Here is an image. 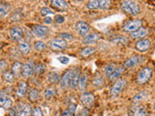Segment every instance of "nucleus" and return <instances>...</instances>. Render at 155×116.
<instances>
[{"label": "nucleus", "mask_w": 155, "mask_h": 116, "mask_svg": "<svg viewBox=\"0 0 155 116\" xmlns=\"http://www.w3.org/2000/svg\"><path fill=\"white\" fill-rule=\"evenodd\" d=\"M120 8L123 12L132 14V16H137V14L140 13V8L139 4L135 1H130V0H126V1L121 2Z\"/></svg>", "instance_id": "1"}, {"label": "nucleus", "mask_w": 155, "mask_h": 116, "mask_svg": "<svg viewBox=\"0 0 155 116\" xmlns=\"http://www.w3.org/2000/svg\"><path fill=\"white\" fill-rule=\"evenodd\" d=\"M152 76V70L149 67H144L138 72L137 75V83L140 85L145 84L147 82L151 79Z\"/></svg>", "instance_id": "2"}, {"label": "nucleus", "mask_w": 155, "mask_h": 116, "mask_svg": "<svg viewBox=\"0 0 155 116\" xmlns=\"http://www.w3.org/2000/svg\"><path fill=\"white\" fill-rule=\"evenodd\" d=\"M126 85H127V81H126V79H117L110 88V96L111 97H117L121 92L123 91V89L126 87Z\"/></svg>", "instance_id": "3"}, {"label": "nucleus", "mask_w": 155, "mask_h": 116, "mask_svg": "<svg viewBox=\"0 0 155 116\" xmlns=\"http://www.w3.org/2000/svg\"><path fill=\"white\" fill-rule=\"evenodd\" d=\"M80 101L81 105H84L86 108H90L94 105L95 97L91 92H84L80 97Z\"/></svg>", "instance_id": "4"}, {"label": "nucleus", "mask_w": 155, "mask_h": 116, "mask_svg": "<svg viewBox=\"0 0 155 116\" xmlns=\"http://www.w3.org/2000/svg\"><path fill=\"white\" fill-rule=\"evenodd\" d=\"M142 25H143L142 19H135V21H128L127 23H125L122 29L125 32L133 33L139 30V29L142 27Z\"/></svg>", "instance_id": "5"}, {"label": "nucleus", "mask_w": 155, "mask_h": 116, "mask_svg": "<svg viewBox=\"0 0 155 116\" xmlns=\"http://www.w3.org/2000/svg\"><path fill=\"white\" fill-rule=\"evenodd\" d=\"M75 72H76V69H69L63 74V76L61 77V82H60L62 89H66L70 86L71 80L73 79V76H74Z\"/></svg>", "instance_id": "6"}, {"label": "nucleus", "mask_w": 155, "mask_h": 116, "mask_svg": "<svg viewBox=\"0 0 155 116\" xmlns=\"http://www.w3.org/2000/svg\"><path fill=\"white\" fill-rule=\"evenodd\" d=\"M34 72H35V65L32 60H29L22 64V70H21V76L24 79L30 77Z\"/></svg>", "instance_id": "7"}, {"label": "nucleus", "mask_w": 155, "mask_h": 116, "mask_svg": "<svg viewBox=\"0 0 155 116\" xmlns=\"http://www.w3.org/2000/svg\"><path fill=\"white\" fill-rule=\"evenodd\" d=\"M143 61H144V57L143 56H142V55H134L132 57L128 58V59L124 62L123 67L125 68V69H131V68H133L135 66L142 64Z\"/></svg>", "instance_id": "8"}, {"label": "nucleus", "mask_w": 155, "mask_h": 116, "mask_svg": "<svg viewBox=\"0 0 155 116\" xmlns=\"http://www.w3.org/2000/svg\"><path fill=\"white\" fill-rule=\"evenodd\" d=\"M16 110L18 116H29L32 112L31 105L26 103H18L16 106Z\"/></svg>", "instance_id": "9"}, {"label": "nucleus", "mask_w": 155, "mask_h": 116, "mask_svg": "<svg viewBox=\"0 0 155 116\" xmlns=\"http://www.w3.org/2000/svg\"><path fill=\"white\" fill-rule=\"evenodd\" d=\"M75 28H76L77 32L79 33L81 36L84 37V38L85 36L88 35V33L90 31V25L87 22H85V21H79V22H77L76 25H75Z\"/></svg>", "instance_id": "10"}, {"label": "nucleus", "mask_w": 155, "mask_h": 116, "mask_svg": "<svg viewBox=\"0 0 155 116\" xmlns=\"http://www.w3.org/2000/svg\"><path fill=\"white\" fill-rule=\"evenodd\" d=\"M0 105L5 109H11L13 105V101L10 98L8 93L5 91H1L0 93Z\"/></svg>", "instance_id": "11"}, {"label": "nucleus", "mask_w": 155, "mask_h": 116, "mask_svg": "<svg viewBox=\"0 0 155 116\" xmlns=\"http://www.w3.org/2000/svg\"><path fill=\"white\" fill-rule=\"evenodd\" d=\"M150 46H151L150 40L149 39L144 38V39H140V40H139L137 43H136L135 47H136V50L140 52H145L150 48Z\"/></svg>", "instance_id": "12"}, {"label": "nucleus", "mask_w": 155, "mask_h": 116, "mask_svg": "<svg viewBox=\"0 0 155 116\" xmlns=\"http://www.w3.org/2000/svg\"><path fill=\"white\" fill-rule=\"evenodd\" d=\"M50 47L54 50H63L67 47V43L60 38H56L50 42Z\"/></svg>", "instance_id": "13"}, {"label": "nucleus", "mask_w": 155, "mask_h": 116, "mask_svg": "<svg viewBox=\"0 0 155 116\" xmlns=\"http://www.w3.org/2000/svg\"><path fill=\"white\" fill-rule=\"evenodd\" d=\"M10 37H11L14 41H21L23 37V30L18 26H13L12 28H10Z\"/></svg>", "instance_id": "14"}, {"label": "nucleus", "mask_w": 155, "mask_h": 116, "mask_svg": "<svg viewBox=\"0 0 155 116\" xmlns=\"http://www.w3.org/2000/svg\"><path fill=\"white\" fill-rule=\"evenodd\" d=\"M28 90V85L26 83V81L21 80L18 83V86L15 91V94H16L19 98H23L24 96L26 95V92Z\"/></svg>", "instance_id": "15"}, {"label": "nucleus", "mask_w": 155, "mask_h": 116, "mask_svg": "<svg viewBox=\"0 0 155 116\" xmlns=\"http://www.w3.org/2000/svg\"><path fill=\"white\" fill-rule=\"evenodd\" d=\"M32 31L38 38H45L48 33V27L44 25H34L32 27Z\"/></svg>", "instance_id": "16"}, {"label": "nucleus", "mask_w": 155, "mask_h": 116, "mask_svg": "<svg viewBox=\"0 0 155 116\" xmlns=\"http://www.w3.org/2000/svg\"><path fill=\"white\" fill-rule=\"evenodd\" d=\"M130 116H147V111L143 105H134L130 109Z\"/></svg>", "instance_id": "17"}, {"label": "nucleus", "mask_w": 155, "mask_h": 116, "mask_svg": "<svg viewBox=\"0 0 155 116\" xmlns=\"http://www.w3.org/2000/svg\"><path fill=\"white\" fill-rule=\"evenodd\" d=\"M81 69L80 68H76V72L74 76H73V79L71 80V83H70V87L72 89H76L78 86H79V82L81 79Z\"/></svg>", "instance_id": "18"}, {"label": "nucleus", "mask_w": 155, "mask_h": 116, "mask_svg": "<svg viewBox=\"0 0 155 116\" xmlns=\"http://www.w3.org/2000/svg\"><path fill=\"white\" fill-rule=\"evenodd\" d=\"M99 40V35L97 33H90L87 36L82 39V44L84 45H91Z\"/></svg>", "instance_id": "19"}, {"label": "nucleus", "mask_w": 155, "mask_h": 116, "mask_svg": "<svg viewBox=\"0 0 155 116\" xmlns=\"http://www.w3.org/2000/svg\"><path fill=\"white\" fill-rule=\"evenodd\" d=\"M117 69H118L117 65L114 64V63H110V64H108L104 68V74L106 75V76L108 77V79H110Z\"/></svg>", "instance_id": "20"}, {"label": "nucleus", "mask_w": 155, "mask_h": 116, "mask_svg": "<svg viewBox=\"0 0 155 116\" xmlns=\"http://www.w3.org/2000/svg\"><path fill=\"white\" fill-rule=\"evenodd\" d=\"M48 80L50 81L51 84H59L61 82V77L58 75V72H51L50 74L48 75Z\"/></svg>", "instance_id": "21"}, {"label": "nucleus", "mask_w": 155, "mask_h": 116, "mask_svg": "<svg viewBox=\"0 0 155 116\" xmlns=\"http://www.w3.org/2000/svg\"><path fill=\"white\" fill-rule=\"evenodd\" d=\"M148 34V29L147 28H143V27H140L139 30H137L136 32L131 33V37L134 38V39H144V37L147 36Z\"/></svg>", "instance_id": "22"}, {"label": "nucleus", "mask_w": 155, "mask_h": 116, "mask_svg": "<svg viewBox=\"0 0 155 116\" xmlns=\"http://www.w3.org/2000/svg\"><path fill=\"white\" fill-rule=\"evenodd\" d=\"M18 51L21 53L22 55H27L29 52H30V46L29 44L25 41H21L18 44Z\"/></svg>", "instance_id": "23"}, {"label": "nucleus", "mask_w": 155, "mask_h": 116, "mask_svg": "<svg viewBox=\"0 0 155 116\" xmlns=\"http://www.w3.org/2000/svg\"><path fill=\"white\" fill-rule=\"evenodd\" d=\"M21 70H22V64L21 62L18 61H16L14 62V64L12 65V68H11V72L14 74L15 76H18L19 74H21Z\"/></svg>", "instance_id": "24"}, {"label": "nucleus", "mask_w": 155, "mask_h": 116, "mask_svg": "<svg viewBox=\"0 0 155 116\" xmlns=\"http://www.w3.org/2000/svg\"><path fill=\"white\" fill-rule=\"evenodd\" d=\"M91 84L95 86V87H101V86H103L104 85V79H103V76H102L100 74H96L94 76H93V79H92L91 80Z\"/></svg>", "instance_id": "25"}, {"label": "nucleus", "mask_w": 155, "mask_h": 116, "mask_svg": "<svg viewBox=\"0 0 155 116\" xmlns=\"http://www.w3.org/2000/svg\"><path fill=\"white\" fill-rule=\"evenodd\" d=\"M77 110V105L75 104H70L69 106H68V108H66L64 111L62 112L61 116H75V112Z\"/></svg>", "instance_id": "26"}, {"label": "nucleus", "mask_w": 155, "mask_h": 116, "mask_svg": "<svg viewBox=\"0 0 155 116\" xmlns=\"http://www.w3.org/2000/svg\"><path fill=\"white\" fill-rule=\"evenodd\" d=\"M95 48L93 47H90V46H87L84 48H81V51H80V54L81 56L82 57H88L90 56L91 54H93V53L95 52Z\"/></svg>", "instance_id": "27"}, {"label": "nucleus", "mask_w": 155, "mask_h": 116, "mask_svg": "<svg viewBox=\"0 0 155 116\" xmlns=\"http://www.w3.org/2000/svg\"><path fill=\"white\" fill-rule=\"evenodd\" d=\"M57 93V90L55 87H53V86H50V87H47L46 90H45V98L47 100H50L51 98H53Z\"/></svg>", "instance_id": "28"}, {"label": "nucleus", "mask_w": 155, "mask_h": 116, "mask_svg": "<svg viewBox=\"0 0 155 116\" xmlns=\"http://www.w3.org/2000/svg\"><path fill=\"white\" fill-rule=\"evenodd\" d=\"M15 76H14V74L11 72V71H8V70H6V71H4V72H2V79L6 81V82H9V83H12V82H14V80H15Z\"/></svg>", "instance_id": "29"}, {"label": "nucleus", "mask_w": 155, "mask_h": 116, "mask_svg": "<svg viewBox=\"0 0 155 116\" xmlns=\"http://www.w3.org/2000/svg\"><path fill=\"white\" fill-rule=\"evenodd\" d=\"M87 81H88V76H87L85 74L81 75L80 82H79V86H78V88H79L80 91H84L85 90L86 85H87Z\"/></svg>", "instance_id": "30"}, {"label": "nucleus", "mask_w": 155, "mask_h": 116, "mask_svg": "<svg viewBox=\"0 0 155 116\" xmlns=\"http://www.w3.org/2000/svg\"><path fill=\"white\" fill-rule=\"evenodd\" d=\"M10 10H11V6H10L8 3L1 2L0 3V17L3 18L6 16V14H8Z\"/></svg>", "instance_id": "31"}, {"label": "nucleus", "mask_w": 155, "mask_h": 116, "mask_svg": "<svg viewBox=\"0 0 155 116\" xmlns=\"http://www.w3.org/2000/svg\"><path fill=\"white\" fill-rule=\"evenodd\" d=\"M40 98V92L37 89H31L28 92V100L31 102H36Z\"/></svg>", "instance_id": "32"}, {"label": "nucleus", "mask_w": 155, "mask_h": 116, "mask_svg": "<svg viewBox=\"0 0 155 116\" xmlns=\"http://www.w3.org/2000/svg\"><path fill=\"white\" fill-rule=\"evenodd\" d=\"M110 42H113L114 44H122V45H125V44L128 43V38L125 36L116 35L114 38L110 39Z\"/></svg>", "instance_id": "33"}, {"label": "nucleus", "mask_w": 155, "mask_h": 116, "mask_svg": "<svg viewBox=\"0 0 155 116\" xmlns=\"http://www.w3.org/2000/svg\"><path fill=\"white\" fill-rule=\"evenodd\" d=\"M147 95H148V93L147 91H143V92H140L139 94H137V95H135L134 97H133V99H132V102L133 103H138V102H140L142 100H143V99H145L147 97Z\"/></svg>", "instance_id": "34"}, {"label": "nucleus", "mask_w": 155, "mask_h": 116, "mask_svg": "<svg viewBox=\"0 0 155 116\" xmlns=\"http://www.w3.org/2000/svg\"><path fill=\"white\" fill-rule=\"evenodd\" d=\"M51 4L53 5L54 7L58 8V9H66L68 7V3L64 0H53L51 1Z\"/></svg>", "instance_id": "35"}, {"label": "nucleus", "mask_w": 155, "mask_h": 116, "mask_svg": "<svg viewBox=\"0 0 155 116\" xmlns=\"http://www.w3.org/2000/svg\"><path fill=\"white\" fill-rule=\"evenodd\" d=\"M124 70H125V68H124V67H118V69L114 72V75L111 76L109 79H110V80H116V79H119V76L123 74Z\"/></svg>", "instance_id": "36"}, {"label": "nucleus", "mask_w": 155, "mask_h": 116, "mask_svg": "<svg viewBox=\"0 0 155 116\" xmlns=\"http://www.w3.org/2000/svg\"><path fill=\"white\" fill-rule=\"evenodd\" d=\"M86 8L89 10H97L100 9V1L99 0H91L86 5Z\"/></svg>", "instance_id": "37"}, {"label": "nucleus", "mask_w": 155, "mask_h": 116, "mask_svg": "<svg viewBox=\"0 0 155 116\" xmlns=\"http://www.w3.org/2000/svg\"><path fill=\"white\" fill-rule=\"evenodd\" d=\"M47 45L43 41H37L34 43V48L37 50V51H42L44 50H46Z\"/></svg>", "instance_id": "38"}, {"label": "nucleus", "mask_w": 155, "mask_h": 116, "mask_svg": "<svg viewBox=\"0 0 155 116\" xmlns=\"http://www.w3.org/2000/svg\"><path fill=\"white\" fill-rule=\"evenodd\" d=\"M45 70H46V68L42 63H39V64H37L35 66V74L36 75H42L43 72H45Z\"/></svg>", "instance_id": "39"}, {"label": "nucleus", "mask_w": 155, "mask_h": 116, "mask_svg": "<svg viewBox=\"0 0 155 116\" xmlns=\"http://www.w3.org/2000/svg\"><path fill=\"white\" fill-rule=\"evenodd\" d=\"M57 38H60V39H62V40H64V41H72L73 39V36H72V34H70V33H61V34H59V36H58Z\"/></svg>", "instance_id": "40"}, {"label": "nucleus", "mask_w": 155, "mask_h": 116, "mask_svg": "<svg viewBox=\"0 0 155 116\" xmlns=\"http://www.w3.org/2000/svg\"><path fill=\"white\" fill-rule=\"evenodd\" d=\"M99 1H100V9L107 10L110 7V1H108V0H99Z\"/></svg>", "instance_id": "41"}, {"label": "nucleus", "mask_w": 155, "mask_h": 116, "mask_svg": "<svg viewBox=\"0 0 155 116\" xmlns=\"http://www.w3.org/2000/svg\"><path fill=\"white\" fill-rule=\"evenodd\" d=\"M40 14H41V16L43 17H48V14H53V12L51 11V10L50 8H48V7H43L41 9V11H40Z\"/></svg>", "instance_id": "42"}, {"label": "nucleus", "mask_w": 155, "mask_h": 116, "mask_svg": "<svg viewBox=\"0 0 155 116\" xmlns=\"http://www.w3.org/2000/svg\"><path fill=\"white\" fill-rule=\"evenodd\" d=\"M31 115H32V116H44V115H43V112H42V109H41L40 108H38V106H36V108H32Z\"/></svg>", "instance_id": "43"}, {"label": "nucleus", "mask_w": 155, "mask_h": 116, "mask_svg": "<svg viewBox=\"0 0 155 116\" xmlns=\"http://www.w3.org/2000/svg\"><path fill=\"white\" fill-rule=\"evenodd\" d=\"M21 13H19L18 11H15V13L12 14V17H11V19L12 21H21Z\"/></svg>", "instance_id": "44"}, {"label": "nucleus", "mask_w": 155, "mask_h": 116, "mask_svg": "<svg viewBox=\"0 0 155 116\" xmlns=\"http://www.w3.org/2000/svg\"><path fill=\"white\" fill-rule=\"evenodd\" d=\"M54 21L56 23H63L65 21V18L62 16V14H55L54 16Z\"/></svg>", "instance_id": "45"}, {"label": "nucleus", "mask_w": 155, "mask_h": 116, "mask_svg": "<svg viewBox=\"0 0 155 116\" xmlns=\"http://www.w3.org/2000/svg\"><path fill=\"white\" fill-rule=\"evenodd\" d=\"M58 61H59L60 63H62V64H68L69 63V58H68L67 56H59L58 57Z\"/></svg>", "instance_id": "46"}, {"label": "nucleus", "mask_w": 155, "mask_h": 116, "mask_svg": "<svg viewBox=\"0 0 155 116\" xmlns=\"http://www.w3.org/2000/svg\"><path fill=\"white\" fill-rule=\"evenodd\" d=\"M7 66H8V63H7V61H6V60L2 59L1 61H0V69H1V71H2V72L6 71L5 69H6V68H7Z\"/></svg>", "instance_id": "47"}, {"label": "nucleus", "mask_w": 155, "mask_h": 116, "mask_svg": "<svg viewBox=\"0 0 155 116\" xmlns=\"http://www.w3.org/2000/svg\"><path fill=\"white\" fill-rule=\"evenodd\" d=\"M9 116H18L16 108H11L9 109Z\"/></svg>", "instance_id": "48"}, {"label": "nucleus", "mask_w": 155, "mask_h": 116, "mask_svg": "<svg viewBox=\"0 0 155 116\" xmlns=\"http://www.w3.org/2000/svg\"><path fill=\"white\" fill-rule=\"evenodd\" d=\"M89 112H88V108H84L81 110V112L80 113V116H88Z\"/></svg>", "instance_id": "49"}, {"label": "nucleus", "mask_w": 155, "mask_h": 116, "mask_svg": "<svg viewBox=\"0 0 155 116\" xmlns=\"http://www.w3.org/2000/svg\"><path fill=\"white\" fill-rule=\"evenodd\" d=\"M44 22H45L46 24H51L52 22V18L51 17H46L45 19H44Z\"/></svg>", "instance_id": "50"}, {"label": "nucleus", "mask_w": 155, "mask_h": 116, "mask_svg": "<svg viewBox=\"0 0 155 116\" xmlns=\"http://www.w3.org/2000/svg\"><path fill=\"white\" fill-rule=\"evenodd\" d=\"M154 109H155V102H154Z\"/></svg>", "instance_id": "51"}, {"label": "nucleus", "mask_w": 155, "mask_h": 116, "mask_svg": "<svg viewBox=\"0 0 155 116\" xmlns=\"http://www.w3.org/2000/svg\"><path fill=\"white\" fill-rule=\"evenodd\" d=\"M75 116H80V115H75Z\"/></svg>", "instance_id": "52"}]
</instances>
